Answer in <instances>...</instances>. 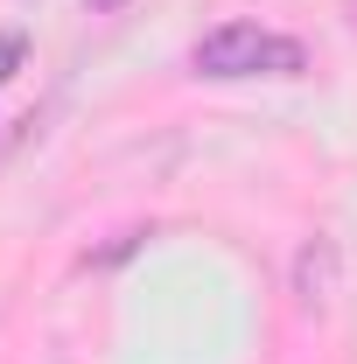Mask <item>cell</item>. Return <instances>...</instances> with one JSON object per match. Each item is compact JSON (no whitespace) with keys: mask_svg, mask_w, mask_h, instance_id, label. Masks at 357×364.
Segmentation results:
<instances>
[{"mask_svg":"<svg viewBox=\"0 0 357 364\" xmlns=\"http://www.w3.org/2000/svg\"><path fill=\"white\" fill-rule=\"evenodd\" d=\"M14 63H21V36H0V85L14 77Z\"/></svg>","mask_w":357,"mask_h":364,"instance_id":"cell-3","label":"cell"},{"mask_svg":"<svg viewBox=\"0 0 357 364\" xmlns=\"http://www.w3.org/2000/svg\"><path fill=\"white\" fill-rule=\"evenodd\" d=\"M294 294L302 309H329L336 301V238H309L294 259Z\"/></svg>","mask_w":357,"mask_h":364,"instance_id":"cell-2","label":"cell"},{"mask_svg":"<svg viewBox=\"0 0 357 364\" xmlns=\"http://www.w3.org/2000/svg\"><path fill=\"white\" fill-rule=\"evenodd\" d=\"M189 70H203V77H302L309 70V49L294 43V36H273L260 21H224L211 28L203 43L189 49Z\"/></svg>","mask_w":357,"mask_h":364,"instance_id":"cell-1","label":"cell"}]
</instances>
